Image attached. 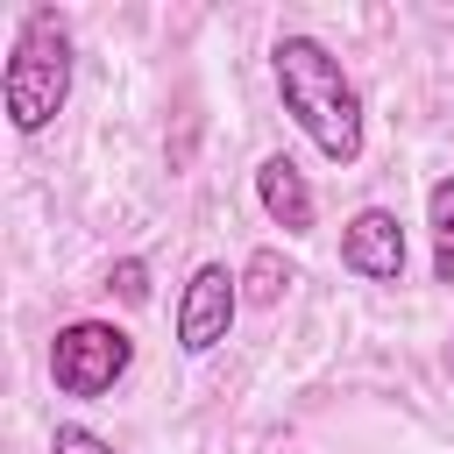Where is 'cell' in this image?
<instances>
[{
    "mask_svg": "<svg viewBox=\"0 0 454 454\" xmlns=\"http://www.w3.org/2000/svg\"><path fill=\"white\" fill-rule=\"evenodd\" d=\"M270 78H277L284 114L298 121V135H305L326 163H355V156H362V142H369L362 92H355V78L340 71V57H333L319 35H277Z\"/></svg>",
    "mask_w": 454,
    "mask_h": 454,
    "instance_id": "1",
    "label": "cell"
},
{
    "mask_svg": "<svg viewBox=\"0 0 454 454\" xmlns=\"http://www.w3.org/2000/svg\"><path fill=\"white\" fill-rule=\"evenodd\" d=\"M128 362H135V340L114 319H71L50 340V383H57V397H106L128 376Z\"/></svg>",
    "mask_w": 454,
    "mask_h": 454,
    "instance_id": "3",
    "label": "cell"
},
{
    "mask_svg": "<svg viewBox=\"0 0 454 454\" xmlns=\"http://www.w3.org/2000/svg\"><path fill=\"white\" fill-rule=\"evenodd\" d=\"M291 284H298V277H291V262H284L277 248H255L248 270H241V298H248V305H277Z\"/></svg>",
    "mask_w": 454,
    "mask_h": 454,
    "instance_id": "8",
    "label": "cell"
},
{
    "mask_svg": "<svg viewBox=\"0 0 454 454\" xmlns=\"http://www.w3.org/2000/svg\"><path fill=\"white\" fill-rule=\"evenodd\" d=\"M255 206L270 213V227H284V234H312V184H305V170L277 149V156H262L255 163Z\"/></svg>",
    "mask_w": 454,
    "mask_h": 454,
    "instance_id": "6",
    "label": "cell"
},
{
    "mask_svg": "<svg viewBox=\"0 0 454 454\" xmlns=\"http://www.w3.org/2000/svg\"><path fill=\"white\" fill-rule=\"evenodd\" d=\"M426 227H433V277L454 284V177H433V192H426Z\"/></svg>",
    "mask_w": 454,
    "mask_h": 454,
    "instance_id": "7",
    "label": "cell"
},
{
    "mask_svg": "<svg viewBox=\"0 0 454 454\" xmlns=\"http://www.w3.org/2000/svg\"><path fill=\"white\" fill-rule=\"evenodd\" d=\"M50 454H121L106 433H92V426H78V419H57V433H50Z\"/></svg>",
    "mask_w": 454,
    "mask_h": 454,
    "instance_id": "9",
    "label": "cell"
},
{
    "mask_svg": "<svg viewBox=\"0 0 454 454\" xmlns=\"http://www.w3.org/2000/svg\"><path fill=\"white\" fill-rule=\"evenodd\" d=\"M234 319H241V270L199 262V270L184 277V291H177V312H170L177 348H184V355H213V348L234 333Z\"/></svg>",
    "mask_w": 454,
    "mask_h": 454,
    "instance_id": "4",
    "label": "cell"
},
{
    "mask_svg": "<svg viewBox=\"0 0 454 454\" xmlns=\"http://www.w3.org/2000/svg\"><path fill=\"white\" fill-rule=\"evenodd\" d=\"M71 21L57 7H28L14 21V43H7V71H0V106L14 121V135H43L64 99H71Z\"/></svg>",
    "mask_w": 454,
    "mask_h": 454,
    "instance_id": "2",
    "label": "cell"
},
{
    "mask_svg": "<svg viewBox=\"0 0 454 454\" xmlns=\"http://www.w3.org/2000/svg\"><path fill=\"white\" fill-rule=\"evenodd\" d=\"M114 291H121V298H149V270H142L135 255H128V262H114Z\"/></svg>",
    "mask_w": 454,
    "mask_h": 454,
    "instance_id": "10",
    "label": "cell"
},
{
    "mask_svg": "<svg viewBox=\"0 0 454 454\" xmlns=\"http://www.w3.org/2000/svg\"><path fill=\"white\" fill-rule=\"evenodd\" d=\"M404 262H411V248H404V220L390 206H362L340 227V270H355L369 284H397Z\"/></svg>",
    "mask_w": 454,
    "mask_h": 454,
    "instance_id": "5",
    "label": "cell"
}]
</instances>
